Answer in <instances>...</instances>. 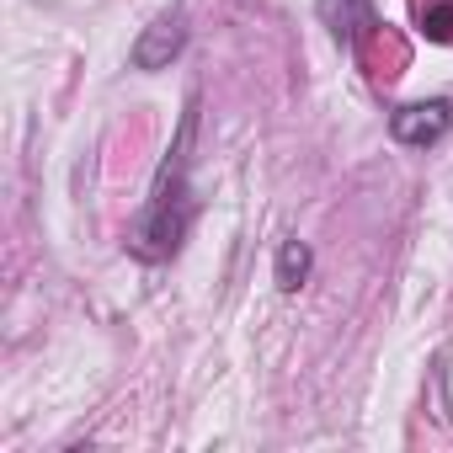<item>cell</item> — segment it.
I'll use <instances>...</instances> for the list:
<instances>
[{
  "mask_svg": "<svg viewBox=\"0 0 453 453\" xmlns=\"http://www.w3.org/2000/svg\"><path fill=\"white\" fill-rule=\"evenodd\" d=\"M192 139H197V96H187V112H181V128L155 171V187L144 197V208L134 213L128 235H123V251L144 267H160V262H176L187 235H192V219H197V192H192Z\"/></svg>",
  "mask_w": 453,
  "mask_h": 453,
  "instance_id": "cell-1",
  "label": "cell"
},
{
  "mask_svg": "<svg viewBox=\"0 0 453 453\" xmlns=\"http://www.w3.org/2000/svg\"><path fill=\"white\" fill-rule=\"evenodd\" d=\"M187 38H192V27H187V12L181 6H171V12H160L139 38H134V49H128V65L134 70H144V75H155V70H171L176 59H181V49H187Z\"/></svg>",
  "mask_w": 453,
  "mask_h": 453,
  "instance_id": "cell-2",
  "label": "cell"
},
{
  "mask_svg": "<svg viewBox=\"0 0 453 453\" xmlns=\"http://www.w3.org/2000/svg\"><path fill=\"white\" fill-rule=\"evenodd\" d=\"M448 128H453V102H442V96L411 102V107H395V112H389V134H395V144H405V150H432Z\"/></svg>",
  "mask_w": 453,
  "mask_h": 453,
  "instance_id": "cell-3",
  "label": "cell"
},
{
  "mask_svg": "<svg viewBox=\"0 0 453 453\" xmlns=\"http://www.w3.org/2000/svg\"><path fill=\"white\" fill-rule=\"evenodd\" d=\"M315 12L326 22V33L342 43V49H363L368 38H379V12H373V0H315Z\"/></svg>",
  "mask_w": 453,
  "mask_h": 453,
  "instance_id": "cell-4",
  "label": "cell"
},
{
  "mask_svg": "<svg viewBox=\"0 0 453 453\" xmlns=\"http://www.w3.org/2000/svg\"><path fill=\"white\" fill-rule=\"evenodd\" d=\"M310 273H315V251H310V241L288 235V241L278 246V262H273L278 288H283V294H299V288L310 283Z\"/></svg>",
  "mask_w": 453,
  "mask_h": 453,
  "instance_id": "cell-5",
  "label": "cell"
},
{
  "mask_svg": "<svg viewBox=\"0 0 453 453\" xmlns=\"http://www.w3.org/2000/svg\"><path fill=\"white\" fill-rule=\"evenodd\" d=\"M421 33L432 43H453V0H437V6L421 12Z\"/></svg>",
  "mask_w": 453,
  "mask_h": 453,
  "instance_id": "cell-6",
  "label": "cell"
}]
</instances>
